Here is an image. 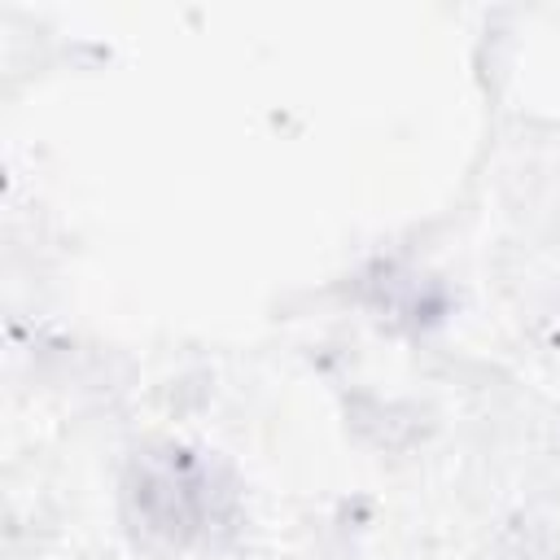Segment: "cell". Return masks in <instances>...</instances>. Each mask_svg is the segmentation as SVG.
<instances>
[{
  "label": "cell",
  "mask_w": 560,
  "mask_h": 560,
  "mask_svg": "<svg viewBox=\"0 0 560 560\" xmlns=\"http://www.w3.org/2000/svg\"><path fill=\"white\" fill-rule=\"evenodd\" d=\"M131 503L149 534L166 542H197L210 538L214 525L228 521L232 490L219 481L214 464L184 446H166L158 455H144L131 477Z\"/></svg>",
  "instance_id": "1"
}]
</instances>
